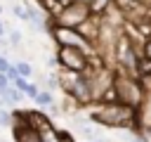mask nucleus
<instances>
[{"label":"nucleus","instance_id":"nucleus-1","mask_svg":"<svg viewBox=\"0 0 151 142\" xmlns=\"http://www.w3.org/2000/svg\"><path fill=\"white\" fill-rule=\"evenodd\" d=\"M90 118L97 125L104 128H137L139 123V111L113 99V102H92Z\"/></svg>","mask_w":151,"mask_h":142},{"label":"nucleus","instance_id":"nucleus-2","mask_svg":"<svg viewBox=\"0 0 151 142\" xmlns=\"http://www.w3.org/2000/svg\"><path fill=\"white\" fill-rule=\"evenodd\" d=\"M113 90H116V99L132 106V109H142L146 102V88L142 83V78H137L130 71L116 69L113 71Z\"/></svg>","mask_w":151,"mask_h":142},{"label":"nucleus","instance_id":"nucleus-3","mask_svg":"<svg viewBox=\"0 0 151 142\" xmlns=\"http://www.w3.org/2000/svg\"><path fill=\"white\" fill-rule=\"evenodd\" d=\"M57 78H59V88L68 95V99H73L80 106H90L92 104V92H90V83H87L85 73L61 69L57 73Z\"/></svg>","mask_w":151,"mask_h":142},{"label":"nucleus","instance_id":"nucleus-4","mask_svg":"<svg viewBox=\"0 0 151 142\" xmlns=\"http://www.w3.org/2000/svg\"><path fill=\"white\" fill-rule=\"evenodd\" d=\"M50 36H52V40L57 43V47H80V50H85L87 54H94V45H92L78 28L52 24V26H50Z\"/></svg>","mask_w":151,"mask_h":142},{"label":"nucleus","instance_id":"nucleus-5","mask_svg":"<svg viewBox=\"0 0 151 142\" xmlns=\"http://www.w3.org/2000/svg\"><path fill=\"white\" fill-rule=\"evenodd\" d=\"M139 54H142V52H139L137 43H134V40L130 38V36L120 33V36L116 38V45H113V59H116L118 69H123V71H130V73H134Z\"/></svg>","mask_w":151,"mask_h":142},{"label":"nucleus","instance_id":"nucleus-6","mask_svg":"<svg viewBox=\"0 0 151 142\" xmlns=\"http://www.w3.org/2000/svg\"><path fill=\"white\" fill-rule=\"evenodd\" d=\"M57 64L59 69H66V71H78V73H85L87 66H90V57L85 50L80 47H57Z\"/></svg>","mask_w":151,"mask_h":142},{"label":"nucleus","instance_id":"nucleus-7","mask_svg":"<svg viewBox=\"0 0 151 142\" xmlns=\"http://www.w3.org/2000/svg\"><path fill=\"white\" fill-rule=\"evenodd\" d=\"M92 17L90 12V5H83V2H76L71 0L68 5L61 7V12L52 19V24H59V26H71V28H78L80 24H85L87 19Z\"/></svg>","mask_w":151,"mask_h":142},{"label":"nucleus","instance_id":"nucleus-8","mask_svg":"<svg viewBox=\"0 0 151 142\" xmlns=\"http://www.w3.org/2000/svg\"><path fill=\"white\" fill-rule=\"evenodd\" d=\"M12 130H14V142H40L38 128H31V125H24V123H14Z\"/></svg>","mask_w":151,"mask_h":142},{"label":"nucleus","instance_id":"nucleus-9","mask_svg":"<svg viewBox=\"0 0 151 142\" xmlns=\"http://www.w3.org/2000/svg\"><path fill=\"white\" fill-rule=\"evenodd\" d=\"M78 31H80V33H83V36H85L92 45H94L97 36H99V17H97V14H92L85 24H80V26H78Z\"/></svg>","mask_w":151,"mask_h":142},{"label":"nucleus","instance_id":"nucleus-10","mask_svg":"<svg viewBox=\"0 0 151 142\" xmlns=\"http://www.w3.org/2000/svg\"><path fill=\"white\" fill-rule=\"evenodd\" d=\"M0 97H2V104L5 106H17V104H21V99L26 97L21 90H17L14 85H9V88H5V90H0Z\"/></svg>","mask_w":151,"mask_h":142},{"label":"nucleus","instance_id":"nucleus-11","mask_svg":"<svg viewBox=\"0 0 151 142\" xmlns=\"http://www.w3.org/2000/svg\"><path fill=\"white\" fill-rule=\"evenodd\" d=\"M38 133H40V142H59V130L52 125V121H47L45 125H40Z\"/></svg>","mask_w":151,"mask_h":142},{"label":"nucleus","instance_id":"nucleus-12","mask_svg":"<svg viewBox=\"0 0 151 142\" xmlns=\"http://www.w3.org/2000/svg\"><path fill=\"white\" fill-rule=\"evenodd\" d=\"M38 7H40L50 19H54V17L61 12V7H64V5H61L59 0H38Z\"/></svg>","mask_w":151,"mask_h":142},{"label":"nucleus","instance_id":"nucleus-13","mask_svg":"<svg viewBox=\"0 0 151 142\" xmlns=\"http://www.w3.org/2000/svg\"><path fill=\"white\" fill-rule=\"evenodd\" d=\"M134 76H137V78H151V59H149V57H142V54H139Z\"/></svg>","mask_w":151,"mask_h":142},{"label":"nucleus","instance_id":"nucleus-14","mask_svg":"<svg viewBox=\"0 0 151 142\" xmlns=\"http://www.w3.org/2000/svg\"><path fill=\"white\" fill-rule=\"evenodd\" d=\"M33 102H35L38 106L47 109L50 104H54V97H52V92H50V90H38V95L33 97Z\"/></svg>","mask_w":151,"mask_h":142},{"label":"nucleus","instance_id":"nucleus-15","mask_svg":"<svg viewBox=\"0 0 151 142\" xmlns=\"http://www.w3.org/2000/svg\"><path fill=\"white\" fill-rule=\"evenodd\" d=\"M113 2H116V0H92V2H90V12H92V14H97V17H101V14H104Z\"/></svg>","mask_w":151,"mask_h":142},{"label":"nucleus","instance_id":"nucleus-16","mask_svg":"<svg viewBox=\"0 0 151 142\" xmlns=\"http://www.w3.org/2000/svg\"><path fill=\"white\" fill-rule=\"evenodd\" d=\"M14 125V116L7 106H0V128H12Z\"/></svg>","mask_w":151,"mask_h":142},{"label":"nucleus","instance_id":"nucleus-17","mask_svg":"<svg viewBox=\"0 0 151 142\" xmlns=\"http://www.w3.org/2000/svg\"><path fill=\"white\" fill-rule=\"evenodd\" d=\"M12 14H14L17 19H21V21H28V7H26L24 2H17V5H12Z\"/></svg>","mask_w":151,"mask_h":142},{"label":"nucleus","instance_id":"nucleus-18","mask_svg":"<svg viewBox=\"0 0 151 142\" xmlns=\"http://www.w3.org/2000/svg\"><path fill=\"white\" fill-rule=\"evenodd\" d=\"M12 66H14V69H17V73H19V76H24V78H28V76L33 73V69H31V64H28V62H24V59H19V62H14Z\"/></svg>","mask_w":151,"mask_h":142},{"label":"nucleus","instance_id":"nucleus-19","mask_svg":"<svg viewBox=\"0 0 151 142\" xmlns=\"http://www.w3.org/2000/svg\"><path fill=\"white\" fill-rule=\"evenodd\" d=\"M7 40H9L12 47H19V45H21V33H19L17 28H9V31H7Z\"/></svg>","mask_w":151,"mask_h":142},{"label":"nucleus","instance_id":"nucleus-20","mask_svg":"<svg viewBox=\"0 0 151 142\" xmlns=\"http://www.w3.org/2000/svg\"><path fill=\"white\" fill-rule=\"evenodd\" d=\"M12 85H14L17 90H21V92L26 95V88H28V78H24V76H19V73H17V76L12 78Z\"/></svg>","mask_w":151,"mask_h":142},{"label":"nucleus","instance_id":"nucleus-21","mask_svg":"<svg viewBox=\"0 0 151 142\" xmlns=\"http://www.w3.org/2000/svg\"><path fill=\"white\" fill-rule=\"evenodd\" d=\"M139 52H142V57H149V59H151V36L142 40V45H139Z\"/></svg>","mask_w":151,"mask_h":142},{"label":"nucleus","instance_id":"nucleus-22","mask_svg":"<svg viewBox=\"0 0 151 142\" xmlns=\"http://www.w3.org/2000/svg\"><path fill=\"white\" fill-rule=\"evenodd\" d=\"M57 85H59V78H57V73H50V76L45 78V90H50V92H52Z\"/></svg>","mask_w":151,"mask_h":142},{"label":"nucleus","instance_id":"nucleus-23","mask_svg":"<svg viewBox=\"0 0 151 142\" xmlns=\"http://www.w3.org/2000/svg\"><path fill=\"white\" fill-rule=\"evenodd\" d=\"M9 66H12V64H9V59H7L5 54H0V73H7V71H9Z\"/></svg>","mask_w":151,"mask_h":142},{"label":"nucleus","instance_id":"nucleus-24","mask_svg":"<svg viewBox=\"0 0 151 142\" xmlns=\"http://www.w3.org/2000/svg\"><path fill=\"white\" fill-rule=\"evenodd\" d=\"M35 95H38V85H35V83H28V88H26V97L33 99Z\"/></svg>","mask_w":151,"mask_h":142},{"label":"nucleus","instance_id":"nucleus-25","mask_svg":"<svg viewBox=\"0 0 151 142\" xmlns=\"http://www.w3.org/2000/svg\"><path fill=\"white\" fill-rule=\"evenodd\" d=\"M9 85H12L9 76H7V73H0V90H5V88H9Z\"/></svg>","mask_w":151,"mask_h":142},{"label":"nucleus","instance_id":"nucleus-26","mask_svg":"<svg viewBox=\"0 0 151 142\" xmlns=\"http://www.w3.org/2000/svg\"><path fill=\"white\" fill-rule=\"evenodd\" d=\"M59 142H73V137L68 133H59Z\"/></svg>","mask_w":151,"mask_h":142},{"label":"nucleus","instance_id":"nucleus-27","mask_svg":"<svg viewBox=\"0 0 151 142\" xmlns=\"http://www.w3.org/2000/svg\"><path fill=\"white\" fill-rule=\"evenodd\" d=\"M7 36V26H5V21L0 19V38H5Z\"/></svg>","mask_w":151,"mask_h":142},{"label":"nucleus","instance_id":"nucleus-28","mask_svg":"<svg viewBox=\"0 0 151 142\" xmlns=\"http://www.w3.org/2000/svg\"><path fill=\"white\" fill-rule=\"evenodd\" d=\"M76 2H83V5H90L92 0H76Z\"/></svg>","mask_w":151,"mask_h":142},{"label":"nucleus","instance_id":"nucleus-29","mask_svg":"<svg viewBox=\"0 0 151 142\" xmlns=\"http://www.w3.org/2000/svg\"><path fill=\"white\" fill-rule=\"evenodd\" d=\"M92 142H104V140H99V137H97V140H92Z\"/></svg>","mask_w":151,"mask_h":142},{"label":"nucleus","instance_id":"nucleus-30","mask_svg":"<svg viewBox=\"0 0 151 142\" xmlns=\"http://www.w3.org/2000/svg\"><path fill=\"white\" fill-rule=\"evenodd\" d=\"M0 106H5V104H2V97H0Z\"/></svg>","mask_w":151,"mask_h":142},{"label":"nucleus","instance_id":"nucleus-31","mask_svg":"<svg viewBox=\"0 0 151 142\" xmlns=\"http://www.w3.org/2000/svg\"><path fill=\"white\" fill-rule=\"evenodd\" d=\"M149 7H151V0H149Z\"/></svg>","mask_w":151,"mask_h":142},{"label":"nucleus","instance_id":"nucleus-32","mask_svg":"<svg viewBox=\"0 0 151 142\" xmlns=\"http://www.w3.org/2000/svg\"><path fill=\"white\" fill-rule=\"evenodd\" d=\"M0 12H2V7H0Z\"/></svg>","mask_w":151,"mask_h":142}]
</instances>
